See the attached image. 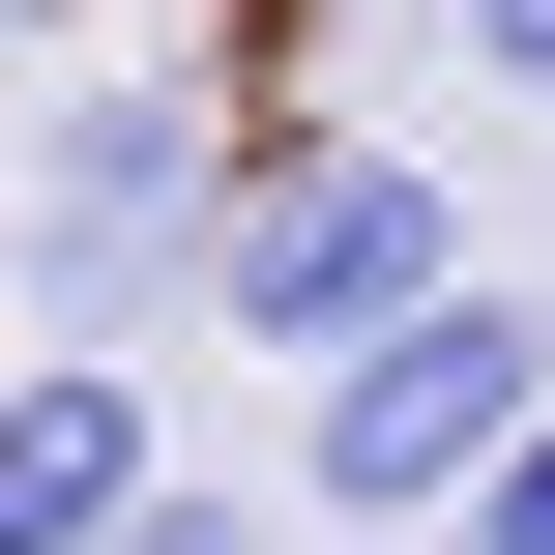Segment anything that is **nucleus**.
<instances>
[{
    "mask_svg": "<svg viewBox=\"0 0 555 555\" xmlns=\"http://www.w3.org/2000/svg\"><path fill=\"white\" fill-rule=\"evenodd\" d=\"M322 555H439V527H322Z\"/></svg>",
    "mask_w": 555,
    "mask_h": 555,
    "instance_id": "6e6552de",
    "label": "nucleus"
},
{
    "mask_svg": "<svg viewBox=\"0 0 555 555\" xmlns=\"http://www.w3.org/2000/svg\"><path fill=\"white\" fill-rule=\"evenodd\" d=\"M468 88H555V0H468Z\"/></svg>",
    "mask_w": 555,
    "mask_h": 555,
    "instance_id": "0eeeda50",
    "label": "nucleus"
},
{
    "mask_svg": "<svg viewBox=\"0 0 555 555\" xmlns=\"http://www.w3.org/2000/svg\"><path fill=\"white\" fill-rule=\"evenodd\" d=\"M439 263H468V176H439V146L263 117V176H234V234H205V322H234V351H351V322H410Z\"/></svg>",
    "mask_w": 555,
    "mask_h": 555,
    "instance_id": "f03ea898",
    "label": "nucleus"
},
{
    "mask_svg": "<svg viewBox=\"0 0 555 555\" xmlns=\"http://www.w3.org/2000/svg\"><path fill=\"white\" fill-rule=\"evenodd\" d=\"M234 176H263V117H205V88H88V117L29 146V293H59V322H117V293H205Z\"/></svg>",
    "mask_w": 555,
    "mask_h": 555,
    "instance_id": "7ed1b4c3",
    "label": "nucleus"
},
{
    "mask_svg": "<svg viewBox=\"0 0 555 555\" xmlns=\"http://www.w3.org/2000/svg\"><path fill=\"white\" fill-rule=\"evenodd\" d=\"M439 555H555V410L498 439V468H468V498H439Z\"/></svg>",
    "mask_w": 555,
    "mask_h": 555,
    "instance_id": "423d86ee",
    "label": "nucleus"
},
{
    "mask_svg": "<svg viewBox=\"0 0 555 555\" xmlns=\"http://www.w3.org/2000/svg\"><path fill=\"white\" fill-rule=\"evenodd\" d=\"M555 410V322L498 293V263H439L410 322H351V351H293V498L322 527H439L498 439Z\"/></svg>",
    "mask_w": 555,
    "mask_h": 555,
    "instance_id": "f257e3e1",
    "label": "nucleus"
},
{
    "mask_svg": "<svg viewBox=\"0 0 555 555\" xmlns=\"http://www.w3.org/2000/svg\"><path fill=\"white\" fill-rule=\"evenodd\" d=\"M146 468H176V439H146V351H29V380H0V555H88Z\"/></svg>",
    "mask_w": 555,
    "mask_h": 555,
    "instance_id": "20e7f679",
    "label": "nucleus"
},
{
    "mask_svg": "<svg viewBox=\"0 0 555 555\" xmlns=\"http://www.w3.org/2000/svg\"><path fill=\"white\" fill-rule=\"evenodd\" d=\"M88 555H293V527H263V498H205V468H146V498H117Z\"/></svg>",
    "mask_w": 555,
    "mask_h": 555,
    "instance_id": "39448f33",
    "label": "nucleus"
}]
</instances>
